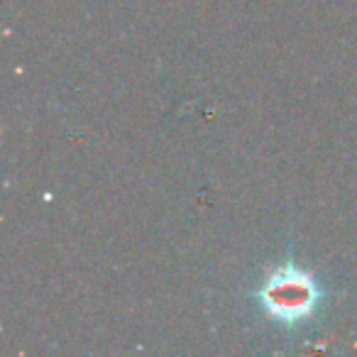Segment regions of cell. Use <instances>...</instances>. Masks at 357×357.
I'll return each mask as SVG.
<instances>
[{
    "instance_id": "obj_1",
    "label": "cell",
    "mask_w": 357,
    "mask_h": 357,
    "mask_svg": "<svg viewBox=\"0 0 357 357\" xmlns=\"http://www.w3.org/2000/svg\"><path fill=\"white\" fill-rule=\"evenodd\" d=\"M255 296L264 316L282 326L296 328L318 313L323 303V287L308 269L284 262L264 277Z\"/></svg>"
}]
</instances>
